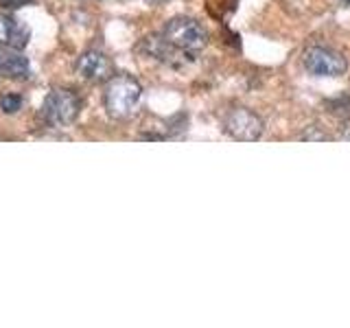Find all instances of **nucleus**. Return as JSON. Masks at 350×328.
I'll return each instance as SVG.
<instances>
[{
	"label": "nucleus",
	"instance_id": "nucleus-5",
	"mask_svg": "<svg viewBox=\"0 0 350 328\" xmlns=\"http://www.w3.org/2000/svg\"><path fill=\"white\" fill-rule=\"evenodd\" d=\"M265 123L250 107H232L224 116V131L239 142H254L262 136Z\"/></svg>",
	"mask_w": 350,
	"mask_h": 328
},
{
	"label": "nucleus",
	"instance_id": "nucleus-1",
	"mask_svg": "<svg viewBox=\"0 0 350 328\" xmlns=\"http://www.w3.org/2000/svg\"><path fill=\"white\" fill-rule=\"evenodd\" d=\"M142 101V85L131 74H114L105 85L103 103L107 114L114 120L131 118L140 107Z\"/></svg>",
	"mask_w": 350,
	"mask_h": 328
},
{
	"label": "nucleus",
	"instance_id": "nucleus-2",
	"mask_svg": "<svg viewBox=\"0 0 350 328\" xmlns=\"http://www.w3.org/2000/svg\"><path fill=\"white\" fill-rule=\"evenodd\" d=\"M162 36L167 38L173 46H178L186 55H191V57L195 53L204 51L208 46V42H211V36H208V31L204 29L202 22L195 18H186V16L171 18L167 25H164Z\"/></svg>",
	"mask_w": 350,
	"mask_h": 328
},
{
	"label": "nucleus",
	"instance_id": "nucleus-4",
	"mask_svg": "<svg viewBox=\"0 0 350 328\" xmlns=\"http://www.w3.org/2000/svg\"><path fill=\"white\" fill-rule=\"evenodd\" d=\"M302 66L313 77H342L348 70V59L342 53L324 46V44H311L302 51Z\"/></svg>",
	"mask_w": 350,
	"mask_h": 328
},
{
	"label": "nucleus",
	"instance_id": "nucleus-14",
	"mask_svg": "<svg viewBox=\"0 0 350 328\" xmlns=\"http://www.w3.org/2000/svg\"><path fill=\"white\" fill-rule=\"evenodd\" d=\"M342 138H344V140H350V125H348V127H344V134H342Z\"/></svg>",
	"mask_w": 350,
	"mask_h": 328
},
{
	"label": "nucleus",
	"instance_id": "nucleus-9",
	"mask_svg": "<svg viewBox=\"0 0 350 328\" xmlns=\"http://www.w3.org/2000/svg\"><path fill=\"white\" fill-rule=\"evenodd\" d=\"M0 74L9 79H29L31 77V64L20 49L0 46Z\"/></svg>",
	"mask_w": 350,
	"mask_h": 328
},
{
	"label": "nucleus",
	"instance_id": "nucleus-6",
	"mask_svg": "<svg viewBox=\"0 0 350 328\" xmlns=\"http://www.w3.org/2000/svg\"><path fill=\"white\" fill-rule=\"evenodd\" d=\"M77 74L90 83H107L114 77V64L103 51H85L77 59Z\"/></svg>",
	"mask_w": 350,
	"mask_h": 328
},
{
	"label": "nucleus",
	"instance_id": "nucleus-12",
	"mask_svg": "<svg viewBox=\"0 0 350 328\" xmlns=\"http://www.w3.org/2000/svg\"><path fill=\"white\" fill-rule=\"evenodd\" d=\"M22 103H25V98H22L18 92H7L0 96V109H3L5 114H16L22 109Z\"/></svg>",
	"mask_w": 350,
	"mask_h": 328
},
{
	"label": "nucleus",
	"instance_id": "nucleus-10",
	"mask_svg": "<svg viewBox=\"0 0 350 328\" xmlns=\"http://www.w3.org/2000/svg\"><path fill=\"white\" fill-rule=\"evenodd\" d=\"M326 109L337 118H350V96L342 94L337 98H331V101H326Z\"/></svg>",
	"mask_w": 350,
	"mask_h": 328
},
{
	"label": "nucleus",
	"instance_id": "nucleus-8",
	"mask_svg": "<svg viewBox=\"0 0 350 328\" xmlns=\"http://www.w3.org/2000/svg\"><path fill=\"white\" fill-rule=\"evenodd\" d=\"M31 31L22 20L0 14V46H9V49H25L29 44Z\"/></svg>",
	"mask_w": 350,
	"mask_h": 328
},
{
	"label": "nucleus",
	"instance_id": "nucleus-15",
	"mask_svg": "<svg viewBox=\"0 0 350 328\" xmlns=\"http://www.w3.org/2000/svg\"><path fill=\"white\" fill-rule=\"evenodd\" d=\"M342 3H346V5H350V0H342Z\"/></svg>",
	"mask_w": 350,
	"mask_h": 328
},
{
	"label": "nucleus",
	"instance_id": "nucleus-11",
	"mask_svg": "<svg viewBox=\"0 0 350 328\" xmlns=\"http://www.w3.org/2000/svg\"><path fill=\"white\" fill-rule=\"evenodd\" d=\"M298 140H304V142H320V140L322 142H328V140H333V136L328 134V131L322 125H309L298 136Z\"/></svg>",
	"mask_w": 350,
	"mask_h": 328
},
{
	"label": "nucleus",
	"instance_id": "nucleus-3",
	"mask_svg": "<svg viewBox=\"0 0 350 328\" xmlns=\"http://www.w3.org/2000/svg\"><path fill=\"white\" fill-rule=\"evenodd\" d=\"M81 112V96L70 87H53L42 103V116L51 127H66Z\"/></svg>",
	"mask_w": 350,
	"mask_h": 328
},
{
	"label": "nucleus",
	"instance_id": "nucleus-13",
	"mask_svg": "<svg viewBox=\"0 0 350 328\" xmlns=\"http://www.w3.org/2000/svg\"><path fill=\"white\" fill-rule=\"evenodd\" d=\"M29 3H33V0H0V5H5V7H9V9L25 7V5H29Z\"/></svg>",
	"mask_w": 350,
	"mask_h": 328
},
{
	"label": "nucleus",
	"instance_id": "nucleus-7",
	"mask_svg": "<svg viewBox=\"0 0 350 328\" xmlns=\"http://www.w3.org/2000/svg\"><path fill=\"white\" fill-rule=\"evenodd\" d=\"M140 51L147 55V57L156 59L164 66H182L184 64V57L191 59V55H186L184 51H180L178 46H173V44L162 36H147L145 40L140 42Z\"/></svg>",
	"mask_w": 350,
	"mask_h": 328
}]
</instances>
